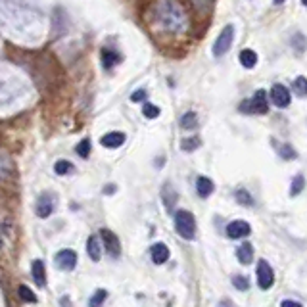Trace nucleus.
<instances>
[{"instance_id": "f257e3e1", "label": "nucleus", "mask_w": 307, "mask_h": 307, "mask_svg": "<svg viewBox=\"0 0 307 307\" xmlns=\"http://www.w3.org/2000/svg\"><path fill=\"white\" fill-rule=\"evenodd\" d=\"M175 231L184 240H192L196 236V219L190 211H186V209L175 211Z\"/></svg>"}, {"instance_id": "f03ea898", "label": "nucleus", "mask_w": 307, "mask_h": 307, "mask_svg": "<svg viewBox=\"0 0 307 307\" xmlns=\"http://www.w3.org/2000/svg\"><path fill=\"white\" fill-rule=\"evenodd\" d=\"M242 114H253V116H261L269 112V102H267V92L257 90L249 100H244L238 108Z\"/></svg>"}, {"instance_id": "7ed1b4c3", "label": "nucleus", "mask_w": 307, "mask_h": 307, "mask_svg": "<svg viewBox=\"0 0 307 307\" xmlns=\"http://www.w3.org/2000/svg\"><path fill=\"white\" fill-rule=\"evenodd\" d=\"M233 41H234V27L233 25H225L223 31L219 33V37L215 39V44H213V56H215V58H223V56L231 50Z\"/></svg>"}, {"instance_id": "20e7f679", "label": "nucleus", "mask_w": 307, "mask_h": 307, "mask_svg": "<svg viewBox=\"0 0 307 307\" xmlns=\"http://www.w3.org/2000/svg\"><path fill=\"white\" fill-rule=\"evenodd\" d=\"M269 96H271V102L275 104L277 108H280V110L288 108V106H290V98H292V96H290V90L284 87V85H280V83L273 85Z\"/></svg>"}, {"instance_id": "39448f33", "label": "nucleus", "mask_w": 307, "mask_h": 307, "mask_svg": "<svg viewBox=\"0 0 307 307\" xmlns=\"http://www.w3.org/2000/svg\"><path fill=\"white\" fill-rule=\"evenodd\" d=\"M273 282H275V273H273L271 265L265 259H261L257 263V284H259L261 290H269L273 286Z\"/></svg>"}, {"instance_id": "423d86ee", "label": "nucleus", "mask_w": 307, "mask_h": 307, "mask_svg": "<svg viewBox=\"0 0 307 307\" xmlns=\"http://www.w3.org/2000/svg\"><path fill=\"white\" fill-rule=\"evenodd\" d=\"M100 236L104 240V248L108 251V255H112L114 259H117L121 255V244H119V238L116 236V233L108 231V229H102L100 231Z\"/></svg>"}, {"instance_id": "0eeeda50", "label": "nucleus", "mask_w": 307, "mask_h": 307, "mask_svg": "<svg viewBox=\"0 0 307 307\" xmlns=\"http://www.w3.org/2000/svg\"><path fill=\"white\" fill-rule=\"evenodd\" d=\"M52 211H54V196H52V194H43V196L37 200V204H35V213H37V217L46 219V217L52 215Z\"/></svg>"}, {"instance_id": "6e6552de", "label": "nucleus", "mask_w": 307, "mask_h": 307, "mask_svg": "<svg viewBox=\"0 0 307 307\" xmlns=\"http://www.w3.org/2000/svg\"><path fill=\"white\" fill-rule=\"evenodd\" d=\"M56 265H58L61 271H73L75 265H77V253L73 249H61L56 253Z\"/></svg>"}, {"instance_id": "1a4fd4ad", "label": "nucleus", "mask_w": 307, "mask_h": 307, "mask_svg": "<svg viewBox=\"0 0 307 307\" xmlns=\"http://www.w3.org/2000/svg\"><path fill=\"white\" fill-rule=\"evenodd\" d=\"M251 233V227L246 221H233L227 225V236L233 238V240H238V238H246L248 234Z\"/></svg>"}, {"instance_id": "9d476101", "label": "nucleus", "mask_w": 307, "mask_h": 307, "mask_svg": "<svg viewBox=\"0 0 307 307\" xmlns=\"http://www.w3.org/2000/svg\"><path fill=\"white\" fill-rule=\"evenodd\" d=\"M125 140H127V136H125V132L121 131H114V132H108V134H104L102 138H100V144L104 148H119L125 144Z\"/></svg>"}, {"instance_id": "9b49d317", "label": "nucleus", "mask_w": 307, "mask_h": 307, "mask_svg": "<svg viewBox=\"0 0 307 307\" xmlns=\"http://www.w3.org/2000/svg\"><path fill=\"white\" fill-rule=\"evenodd\" d=\"M150 255H152V261L156 265H161L165 263L167 259H169V248L163 244V242H158V244H154L152 249H150Z\"/></svg>"}, {"instance_id": "f8f14e48", "label": "nucleus", "mask_w": 307, "mask_h": 307, "mask_svg": "<svg viewBox=\"0 0 307 307\" xmlns=\"http://www.w3.org/2000/svg\"><path fill=\"white\" fill-rule=\"evenodd\" d=\"M196 190L200 194V198H209L215 190V184L209 177H198L196 179Z\"/></svg>"}, {"instance_id": "ddd939ff", "label": "nucleus", "mask_w": 307, "mask_h": 307, "mask_svg": "<svg viewBox=\"0 0 307 307\" xmlns=\"http://www.w3.org/2000/svg\"><path fill=\"white\" fill-rule=\"evenodd\" d=\"M31 275L35 278L37 286H41V288L46 286V271H44V263L41 259H35V261L31 263Z\"/></svg>"}, {"instance_id": "4468645a", "label": "nucleus", "mask_w": 307, "mask_h": 307, "mask_svg": "<svg viewBox=\"0 0 307 307\" xmlns=\"http://www.w3.org/2000/svg\"><path fill=\"white\" fill-rule=\"evenodd\" d=\"M87 253L92 261H100V257H102V249H100V240H98V236H88Z\"/></svg>"}, {"instance_id": "2eb2a0df", "label": "nucleus", "mask_w": 307, "mask_h": 307, "mask_svg": "<svg viewBox=\"0 0 307 307\" xmlns=\"http://www.w3.org/2000/svg\"><path fill=\"white\" fill-rule=\"evenodd\" d=\"M236 257H238V261L242 265H249L253 261V246L251 244H242V246H238L236 249Z\"/></svg>"}, {"instance_id": "dca6fc26", "label": "nucleus", "mask_w": 307, "mask_h": 307, "mask_svg": "<svg viewBox=\"0 0 307 307\" xmlns=\"http://www.w3.org/2000/svg\"><path fill=\"white\" fill-rule=\"evenodd\" d=\"M121 56L117 54V52H114V50H108V48H104L102 50V65L104 69H112L116 63H119L121 61Z\"/></svg>"}, {"instance_id": "f3484780", "label": "nucleus", "mask_w": 307, "mask_h": 307, "mask_svg": "<svg viewBox=\"0 0 307 307\" xmlns=\"http://www.w3.org/2000/svg\"><path fill=\"white\" fill-rule=\"evenodd\" d=\"M240 63H242L246 69H253V67L257 65V54H255L253 50H249V48L242 50V52H240Z\"/></svg>"}, {"instance_id": "a211bd4d", "label": "nucleus", "mask_w": 307, "mask_h": 307, "mask_svg": "<svg viewBox=\"0 0 307 307\" xmlns=\"http://www.w3.org/2000/svg\"><path fill=\"white\" fill-rule=\"evenodd\" d=\"M198 127V116L194 114V112H188V114H184V116L181 117V129H184V131H194Z\"/></svg>"}, {"instance_id": "6ab92c4d", "label": "nucleus", "mask_w": 307, "mask_h": 307, "mask_svg": "<svg viewBox=\"0 0 307 307\" xmlns=\"http://www.w3.org/2000/svg\"><path fill=\"white\" fill-rule=\"evenodd\" d=\"M292 90L296 96H300V98H306L307 96V77H296V81H294L292 85Z\"/></svg>"}, {"instance_id": "aec40b11", "label": "nucleus", "mask_w": 307, "mask_h": 307, "mask_svg": "<svg viewBox=\"0 0 307 307\" xmlns=\"http://www.w3.org/2000/svg\"><path fill=\"white\" fill-rule=\"evenodd\" d=\"M106 300H108V290L98 288L96 292L92 294V298L88 300V307H102Z\"/></svg>"}, {"instance_id": "412c9836", "label": "nucleus", "mask_w": 307, "mask_h": 307, "mask_svg": "<svg viewBox=\"0 0 307 307\" xmlns=\"http://www.w3.org/2000/svg\"><path fill=\"white\" fill-rule=\"evenodd\" d=\"M17 294H19L21 302H25V304H37V296H35V292L31 290L29 286L21 284V286L17 288Z\"/></svg>"}, {"instance_id": "4be33fe9", "label": "nucleus", "mask_w": 307, "mask_h": 307, "mask_svg": "<svg viewBox=\"0 0 307 307\" xmlns=\"http://www.w3.org/2000/svg\"><path fill=\"white\" fill-rule=\"evenodd\" d=\"M304 188H306V179H304V175H296L292 181V186H290V196L302 194Z\"/></svg>"}, {"instance_id": "5701e85b", "label": "nucleus", "mask_w": 307, "mask_h": 307, "mask_svg": "<svg viewBox=\"0 0 307 307\" xmlns=\"http://www.w3.org/2000/svg\"><path fill=\"white\" fill-rule=\"evenodd\" d=\"M198 146H200V136H190V138L181 140V150L183 152H194Z\"/></svg>"}, {"instance_id": "b1692460", "label": "nucleus", "mask_w": 307, "mask_h": 307, "mask_svg": "<svg viewBox=\"0 0 307 307\" xmlns=\"http://www.w3.org/2000/svg\"><path fill=\"white\" fill-rule=\"evenodd\" d=\"M75 167L71 165V161L67 160H60L56 161V165H54V171H56V175H67V173H71Z\"/></svg>"}, {"instance_id": "393cba45", "label": "nucleus", "mask_w": 307, "mask_h": 307, "mask_svg": "<svg viewBox=\"0 0 307 307\" xmlns=\"http://www.w3.org/2000/svg\"><path fill=\"white\" fill-rule=\"evenodd\" d=\"M142 116L146 117V119H156V117L160 116V108L156 104L144 102V106H142Z\"/></svg>"}, {"instance_id": "a878e982", "label": "nucleus", "mask_w": 307, "mask_h": 307, "mask_svg": "<svg viewBox=\"0 0 307 307\" xmlns=\"http://www.w3.org/2000/svg\"><path fill=\"white\" fill-rule=\"evenodd\" d=\"M236 202L242 204V205H253V198L249 196L248 190L240 188V190H236Z\"/></svg>"}, {"instance_id": "bb28decb", "label": "nucleus", "mask_w": 307, "mask_h": 307, "mask_svg": "<svg viewBox=\"0 0 307 307\" xmlns=\"http://www.w3.org/2000/svg\"><path fill=\"white\" fill-rule=\"evenodd\" d=\"M278 154H280V158H282V160H296V158H298L296 150H294L290 144H282L280 150H278Z\"/></svg>"}, {"instance_id": "cd10ccee", "label": "nucleus", "mask_w": 307, "mask_h": 307, "mask_svg": "<svg viewBox=\"0 0 307 307\" xmlns=\"http://www.w3.org/2000/svg\"><path fill=\"white\" fill-rule=\"evenodd\" d=\"M77 154H79L83 160H87L88 156H90V140H88V138H83V140L77 144Z\"/></svg>"}, {"instance_id": "c85d7f7f", "label": "nucleus", "mask_w": 307, "mask_h": 307, "mask_svg": "<svg viewBox=\"0 0 307 307\" xmlns=\"http://www.w3.org/2000/svg\"><path fill=\"white\" fill-rule=\"evenodd\" d=\"M233 284L238 288V290H248L249 288V282L246 277H242V275H236V277L233 278Z\"/></svg>"}, {"instance_id": "c756f323", "label": "nucleus", "mask_w": 307, "mask_h": 307, "mask_svg": "<svg viewBox=\"0 0 307 307\" xmlns=\"http://www.w3.org/2000/svg\"><path fill=\"white\" fill-rule=\"evenodd\" d=\"M132 102H146V90H134L131 94Z\"/></svg>"}, {"instance_id": "7c9ffc66", "label": "nucleus", "mask_w": 307, "mask_h": 307, "mask_svg": "<svg viewBox=\"0 0 307 307\" xmlns=\"http://www.w3.org/2000/svg\"><path fill=\"white\" fill-rule=\"evenodd\" d=\"M280 307H304V306H302V304H298V302H292V300H284Z\"/></svg>"}, {"instance_id": "2f4dec72", "label": "nucleus", "mask_w": 307, "mask_h": 307, "mask_svg": "<svg viewBox=\"0 0 307 307\" xmlns=\"http://www.w3.org/2000/svg\"><path fill=\"white\" fill-rule=\"evenodd\" d=\"M273 2H275L277 6H278V4H284V0H273Z\"/></svg>"}, {"instance_id": "473e14b6", "label": "nucleus", "mask_w": 307, "mask_h": 307, "mask_svg": "<svg viewBox=\"0 0 307 307\" xmlns=\"http://www.w3.org/2000/svg\"><path fill=\"white\" fill-rule=\"evenodd\" d=\"M302 4H304V6H307V0H302Z\"/></svg>"}]
</instances>
